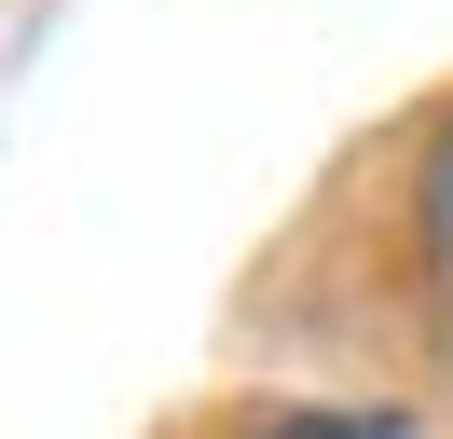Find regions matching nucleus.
Returning <instances> with one entry per match:
<instances>
[{"label":"nucleus","instance_id":"1","mask_svg":"<svg viewBox=\"0 0 453 439\" xmlns=\"http://www.w3.org/2000/svg\"><path fill=\"white\" fill-rule=\"evenodd\" d=\"M412 289H426V329H440V357H453V110L412 151Z\"/></svg>","mask_w":453,"mask_h":439},{"label":"nucleus","instance_id":"2","mask_svg":"<svg viewBox=\"0 0 453 439\" xmlns=\"http://www.w3.org/2000/svg\"><path fill=\"white\" fill-rule=\"evenodd\" d=\"M248 439H398L385 412H261Z\"/></svg>","mask_w":453,"mask_h":439}]
</instances>
